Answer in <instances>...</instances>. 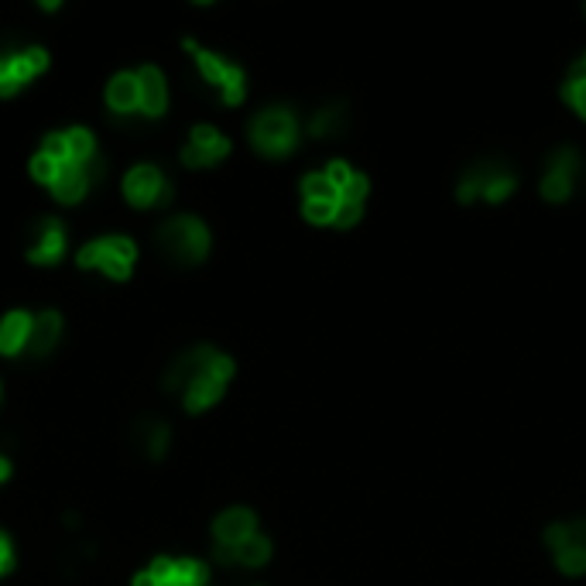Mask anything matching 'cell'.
Returning <instances> with one entry per match:
<instances>
[{
    "instance_id": "6da1fadb",
    "label": "cell",
    "mask_w": 586,
    "mask_h": 586,
    "mask_svg": "<svg viewBox=\"0 0 586 586\" xmlns=\"http://www.w3.org/2000/svg\"><path fill=\"white\" fill-rule=\"evenodd\" d=\"M158 244L172 261L196 264L210 254V230L199 216H172L158 227Z\"/></svg>"
},
{
    "instance_id": "7a4b0ae2",
    "label": "cell",
    "mask_w": 586,
    "mask_h": 586,
    "mask_svg": "<svg viewBox=\"0 0 586 586\" xmlns=\"http://www.w3.org/2000/svg\"><path fill=\"white\" fill-rule=\"evenodd\" d=\"M251 144L268 158H285L299 144V120L288 107H264L251 120Z\"/></svg>"
},
{
    "instance_id": "3957f363",
    "label": "cell",
    "mask_w": 586,
    "mask_h": 586,
    "mask_svg": "<svg viewBox=\"0 0 586 586\" xmlns=\"http://www.w3.org/2000/svg\"><path fill=\"white\" fill-rule=\"evenodd\" d=\"M234 360L227 357L223 350H216V347H192L186 350L182 357H175L172 364H168V371H165V391H186L196 377H203V374H227V377H234Z\"/></svg>"
},
{
    "instance_id": "277c9868",
    "label": "cell",
    "mask_w": 586,
    "mask_h": 586,
    "mask_svg": "<svg viewBox=\"0 0 586 586\" xmlns=\"http://www.w3.org/2000/svg\"><path fill=\"white\" fill-rule=\"evenodd\" d=\"M134 258H138V247H134L131 237L107 234V237H96V240H90V244H83V251H79L76 261H79V268L103 271V275L124 282V278L131 275Z\"/></svg>"
},
{
    "instance_id": "5b68a950",
    "label": "cell",
    "mask_w": 586,
    "mask_h": 586,
    "mask_svg": "<svg viewBox=\"0 0 586 586\" xmlns=\"http://www.w3.org/2000/svg\"><path fill=\"white\" fill-rule=\"evenodd\" d=\"M182 45H186V52H192V59H196L199 72L206 76V83H213L216 90H220L227 107H237V103H244V96H247L244 69L234 66V62H227L223 55L210 52V48H203L199 42H192V38H186Z\"/></svg>"
},
{
    "instance_id": "8992f818",
    "label": "cell",
    "mask_w": 586,
    "mask_h": 586,
    "mask_svg": "<svg viewBox=\"0 0 586 586\" xmlns=\"http://www.w3.org/2000/svg\"><path fill=\"white\" fill-rule=\"evenodd\" d=\"M580 172H583L580 151L576 148L552 151L549 168H545L542 186H539L542 196L549 199V203H566V199L573 196V186H576V179H580Z\"/></svg>"
},
{
    "instance_id": "52a82bcc",
    "label": "cell",
    "mask_w": 586,
    "mask_h": 586,
    "mask_svg": "<svg viewBox=\"0 0 586 586\" xmlns=\"http://www.w3.org/2000/svg\"><path fill=\"white\" fill-rule=\"evenodd\" d=\"M124 199L131 206H155L172 199V182L158 165H134L124 175Z\"/></svg>"
},
{
    "instance_id": "ba28073f",
    "label": "cell",
    "mask_w": 586,
    "mask_h": 586,
    "mask_svg": "<svg viewBox=\"0 0 586 586\" xmlns=\"http://www.w3.org/2000/svg\"><path fill=\"white\" fill-rule=\"evenodd\" d=\"M103 172H107V162H103L100 155H96L90 165L66 162L59 168V175H55V182L48 189H52V196L59 199V203H79V199L90 192L93 182L103 179Z\"/></svg>"
},
{
    "instance_id": "9c48e42d",
    "label": "cell",
    "mask_w": 586,
    "mask_h": 586,
    "mask_svg": "<svg viewBox=\"0 0 586 586\" xmlns=\"http://www.w3.org/2000/svg\"><path fill=\"white\" fill-rule=\"evenodd\" d=\"M230 155V138L223 131H216L213 124H196L186 141V148H182V165L189 168H206V165H216L223 162V158Z\"/></svg>"
},
{
    "instance_id": "30bf717a",
    "label": "cell",
    "mask_w": 586,
    "mask_h": 586,
    "mask_svg": "<svg viewBox=\"0 0 586 586\" xmlns=\"http://www.w3.org/2000/svg\"><path fill=\"white\" fill-rule=\"evenodd\" d=\"M62 254H66V223L55 220V216H45L35 227V240H31V247H28V261L55 264Z\"/></svg>"
},
{
    "instance_id": "8fae6325",
    "label": "cell",
    "mask_w": 586,
    "mask_h": 586,
    "mask_svg": "<svg viewBox=\"0 0 586 586\" xmlns=\"http://www.w3.org/2000/svg\"><path fill=\"white\" fill-rule=\"evenodd\" d=\"M254 532H258V518H254L251 508H227L213 521L216 545H230V549H237L240 542H247Z\"/></svg>"
},
{
    "instance_id": "7c38bea8",
    "label": "cell",
    "mask_w": 586,
    "mask_h": 586,
    "mask_svg": "<svg viewBox=\"0 0 586 586\" xmlns=\"http://www.w3.org/2000/svg\"><path fill=\"white\" fill-rule=\"evenodd\" d=\"M138 86H141V114L144 117H162L165 107H168L165 72L158 66H141L138 69Z\"/></svg>"
},
{
    "instance_id": "4fadbf2b",
    "label": "cell",
    "mask_w": 586,
    "mask_h": 586,
    "mask_svg": "<svg viewBox=\"0 0 586 586\" xmlns=\"http://www.w3.org/2000/svg\"><path fill=\"white\" fill-rule=\"evenodd\" d=\"M31 326H35V316H31V312H24V309L7 312V316L0 319V353H4V357H18L31 340Z\"/></svg>"
},
{
    "instance_id": "5bb4252c",
    "label": "cell",
    "mask_w": 586,
    "mask_h": 586,
    "mask_svg": "<svg viewBox=\"0 0 586 586\" xmlns=\"http://www.w3.org/2000/svg\"><path fill=\"white\" fill-rule=\"evenodd\" d=\"M107 107L120 117H131L141 110V86L138 72H117L107 86Z\"/></svg>"
},
{
    "instance_id": "9a60e30c",
    "label": "cell",
    "mask_w": 586,
    "mask_h": 586,
    "mask_svg": "<svg viewBox=\"0 0 586 586\" xmlns=\"http://www.w3.org/2000/svg\"><path fill=\"white\" fill-rule=\"evenodd\" d=\"M4 66H7V72H11L14 86L21 90L24 83H31V79L42 76V72L48 69V52L42 45H28V48H21V52L4 55Z\"/></svg>"
},
{
    "instance_id": "2e32d148",
    "label": "cell",
    "mask_w": 586,
    "mask_h": 586,
    "mask_svg": "<svg viewBox=\"0 0 586 586\" xmlns=\"http://www.w3.org/2000/svg\"><path fill=\"white\" fill-rule=\"evenodd\" d=\"M227 384H230L227 374H203V377H196V381H192L189 388L182 391V405H186V412H203V408H210V405H216V401L223 398Z\"/></svg>"
},
{
    "instance_id": "e0dca14e",
    "label": "cell",
    "mask_w": 586,
    "mask_h": 586,
    "mask_svg": "<svg viewBox=\"0 0 586 586\" xmlns=\"http://www.w3.org/2000/svg\"><path fill=\"white\" fill-rule=\"evenodd\" d=\"M62 336V316L55 309H45L35 316V326H31V340H28V353L31 357H48L55 350Z\"/></svg>"
},
{
    "instance_id": "ac0fdd59",
    "label": "cell",
    "mask_w": 586,
    "mask_h": 586,
    "mask_svg": "<svg viewBox=\"0 0 586 586\" xmlns=\"http://www.w3.org/2000/svg\"><path fill=\"white\" fill-rule=\"evenodd\" d=\"M480 172H484V199H487V203H504V199H508L511 192L518 189L515 172H508L504 165L480 162Z\"/></svg>"
},
{
    "instance_id": "d6986e66",
    "label": "cell",
    "mask_w": 586,
    "mask_h": 586,
    "mask_svg": "<svg viewBox=\"0 0 586 586\" xmlns=\"http://www.w3.org/2000/svg\"><path fill=\"white\" fill-rule=\"evenodd\" d=\"M138 439H141L144 453H148L151 460H162V456L168 453V443H172V429H168V422L144 419L138 425Z\"/></svg>"
},
{
    "instance_id": "ffe728a7",
    "label": "cell",
    "mask_w": 586,
    "mask_h": 586,
    "mask_svg": "<svg viewBox=\"0 0 586 586\" xmlns=\"http://www.w3.org/2000/svg\"><path fill=\"white\" fill-rule=\"evenodd\" d=\"M66 134V151H69V162L72 165H90L96 158V138L90 127H69Z\"/></svg>"
},
{
    "instance_id": "44dd1931",
    "label": "cell",
    "mask_w": 586,
    "mask_h": 586,
    "mask_svg": "<svg viewBox=\"0 0 586 586\" xmlns=\"http://www.w3.org/2000/svg\"><path fill=\"white\" fill-rule=\"evenodd\" d=\"M302 203H340V192L326 179V172H312L302 179Z\"/></svg>"
},
{
    "instance_id": "7402d4cb",
    "label": "cell",
    "mask_w": 586,
    "mask_h": 586,
    "mask_svg": "<svg viewBox=\"0 0 586 586\" xmlns=\"http://www.w3.org/2000/svg\"><path fill=\"white\" fill-rule=\"evenodd\" d=\"M343 117H347V110H343L340 103H329V107L312 114L309 134H312V138H329V134H336L343 127Z\"/></svg>"
},
{
    "instance_id": "603a6c76",
    "label": "cell",
    "mask_w": 586,
    "mask_h": 586,
    "mask_svg": "<svg viewBox=\"0 0 586 586\" xmlns=\"http://www.w3.org/2000/svg\"><path fill=\"white\" fill-rule=\"evenodd\" d=\"M268 559H271V542L258 532H254L247 542L237 545V563L240 566H264Z\"/></svg>"
},
{
    "instance_id": "cb8c5ba5",
    "label": "cell",
    "mask_w": 586,
    "mask_h": 586,
    "mask_svg": "<svg viewBox=\"0 0 586 586\" xmlns=\"http://www.w3.org/2000/svg\"><path fill=\"white\" fill-rule=\"evenodd\" d=\"M484 196V172H480V165H470L467 172H463L460 186H456V199L460 203H473V199Z\"/></svg>"
},
{
    "instance_id": "d4e9b609",
    "label": "cell",
    "mask_w": 586,
    "mask_h": 586,
    "mask_svg": "<svg viewBox=\"0 0 586 586\" xmlns=\"http://www.w3.org/2000/svg\"><path fill=\"white\" fill-rule=\"evenodd\" d=\"M563 100L586 120V76H576V72H569V79L563 83Z\"/></svg>"
},
{
    "instance_id": "484cf974",
    "label": "cell",
    "mask_w": 586,
    "mask_h": 586,
    "mask_svg": "<svg viewBox=\"0 0 586 586\" xmlns=\"http://www.w3.org/2000/svg\"><path fill=\"white\" fill-rule=\"evenodd\" d=\"M556 566L563 569L566 576H583L586 573V549H580V545H569L566 552H559L556 556Z\"/></svg>"
},
{
    "instance_id": "4316f807",
    "label": "cell",
    "mask_w": 586,
    "mask_h": 586,
    "mask_svg": "<svg viewBox=\"0 0 586 586\" xmlns=\"http://www.w3.org/2000/svg\"><path fill=\"white\" fill-rule=\"evenodd\" d=\"M336 206L340 203H302V216L316 227H326V223L336 220Z\"/></svg>"
},
{
    "instance_id": "83f0119b",
    "label": "cell",
    "mask_w": 586,
    "mask_h": 586,
    "mask_svg": "<svg viewBox=\"0 0 586 586\" xmlns=\"http://www.w3.org/2000/svg\"><path fill=\"white\" fill-rule=\"evenodd\" d=\"M59 162H55V158H48V155H42V151H38L35 158H31V175H35L38 182H45V186H52L55 182V175H59Z\"/></svg>"
},
{
    "instance_id": "f1b7e54d",
    "label": "cell",
    "mask_w": 586,
    "mask_h": 586,
    "mask_svg": "<svg viewBox=\"0 0 586 586\" xmlns=\"http://www.w3.org/2000/svg\"><path fill=\"white\" fill-rule=\"evenodd\" d=\"M42 155L55 158V162H59V165H66V162H69V151H66V134H62V131H52V134H45V141H42Z\"/></svg>"
},
{
    "instance_id": "f546056e",
    "label": "cell",
    "mask_w": 586,
    "mask_h": 586,
    "mask_svg": "<svg viewBox=\"0 0 586 586\" xmlns=\"http://www.w3.org/2000/svg\"><path fill=\"white\" fill-rule=\"evenodd\" d=\"M360 213H364V206H360V203H347V199H340V206H336V220H333V227H340V230L357 227Z\"/></svg>"
},
{
    "instance_id": "4dcf8cb0",
    "label": "cell",
    "mask_w": 586,
    "mask_h": 586,
    "mask_svg": "<svg viewBox=\"0 0 586 586\" xmlns=\"http://www.w3.org/2000/svg\"><path fill=\"white\" fill-rule=\"evenodd\" d=\"M353 175H357V172H353V168H350L347 162H329V168H326V179L333 182V189H336V192L347 189L350 182H353Z\"/></svg>"
},
{
    "instance_id": "1f68e13d",
    "label": "cell",
    "mask_w": 586,
    "mask_h": 586,
    "mask_svg": "<svg viewBox=\"0 0 586 586\" xmlns=\"http://www.w3.org/2000/svg\"><path fill=\"white\" fill-rule=\"evenodd\" d=\"M367 189H371V182H367V175H353V182H350L347 189L340 192V199H347V203H360V206H364Z\"/></svg>"
},
{
    "instance_id": "d6a6232c",
    "label": "cell",
    "mask_w": 586,
    "mask_h": 586,
    "mask_svg": "<svg viewBox=\"0 0 586 586\" xmlns=\"http://www.w3.org/2000/svg\"><path fill=\"white\" fill-rule=\"evenodd\" d=\"M14 569V545L7 539V532H0V576H7Z\"/></svg>"
},
{
    "instance_id": "836d02e7",
    "label": "cell",
    "mask_w": 586,
    "mask_h": 586,
    "mask_svg": "<svg viewBox=\"0 0 586 586\" xmlns=\"http://www.w3.org/2000/svg\"><path fill=\"white\" fill-rule=\"evenodd\" d=\"M569 72H576V76H586V52L573 62V69H569Z\"/></svg>"
},
{
    "instance_id": "e575fe53",
    "label": "cell",
    "mask_w": 586,
    "mask_h": 586,
    "mask_svg": "<svg viewBox=\"0 0 586 586\" xmlns=\"http://www.w3.org/2000/svg\"><path fill=\"white\" fill-rule=\"evenodd\" d=\"M11 477V463H7V456H0V480Z\"/></svg>"
}]
</instances>
